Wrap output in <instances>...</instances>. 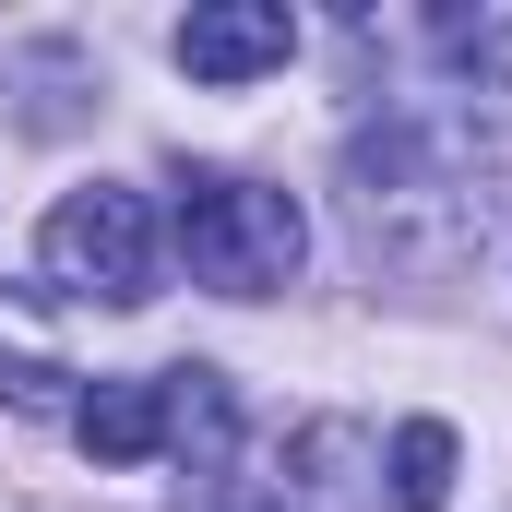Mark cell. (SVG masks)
<instances>
[{
  "label": "cell",
  "mask_w": 512,
  "mask_h": 512,
  "mask_svg": "<svg viewBox=\"0 0 512 512\" xmlns=\"http://www.w3.org/2000/svg\"><path fill=\"white\" fill-rule=\"evenodd\" d=\"M167 239L191 262V286H215V298H274V286H298V262H310V215H298L286 191H262V179L203 167V179H179Z\"/></svg>",
  "instance_id": "6da1fadb"
},
{
  "label": "cell",
  "mask_w": 512,
  "mask_h": 512,
  "mask_svg": "<svg viewBox=\"0 0 512 512\" xmlns=\"http://www.w3.org/2000/svg\"><path fill=\"white\" fill-rule=\"evenodd\" d=\"M36 262H48V286H72V298L143 310V298L167 286V227H155V203H143V191L96 179V191H60V203H48Z\"/></svg>",
  "instance_id": "7a4b0ae2"
},
{
  "label": "cell",
  "mask_w": 512,
  "mask_h": 512,
  "mask_svg": "<svg viewBox=\"0 0 512 512\" xmlns=\"http://www.w3.org/2000/svg\"><path fill=\"white\" fill-rule=\"evenodd\" d=\"M286 48H298L286 0H203L179 24V72L191 84H262V72H286Z\"/></svg>",
  "instance_id": "3957f363"
},
{
  "label": "cell",
  "mask_w": 512,
  "mask_h": 512,
  "mask_svg": "<svg viewBox=\"0 0 512 512\" xmlns=\"http://www.w3.org/2000/svg\"><path fill=\"white\" fill-rule=\"evenodd\" d=\"M72 441H84L96 465H155V453H179V382L155 370V382H96V393H72Z\"/></svg>",
  "instance_id": "277c9868"
},
{
  "label": "cell",
  "mask_w": 512,
  "mask_h": 512,
  "mask_svg": "<svg viewBox=\"0 0 512 512\" xmlns=\"http://www.w3.org/2000/svg\"><path fill=\"white\" fill-rule=\"evenodd\" d=\"M441 501H453V429L405 417L393 429V512H441Z\"/></svg>",
  "instance_id": "5b68a950"
},
{
  "label": "cell",
  "mask_w": 512,
  "mask_h": 512,
  "mask_svg": "<svg viewBox=\"0 0 512 512\" xmlns=\"http://www.w3.org/2000/svg\"><path fill=\"white\" fill-rule=\"evenodd\" d=\"M0 393H12L24 417H60V370H48V358H12V346H0Z\"/></svg>",
  "instance_id": "8992f818"
}]
</instances>
